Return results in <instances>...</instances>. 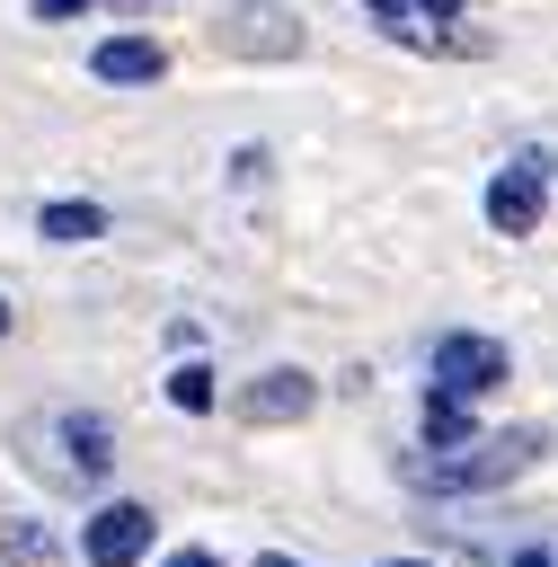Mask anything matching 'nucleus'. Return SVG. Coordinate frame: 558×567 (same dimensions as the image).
<instances>
[{
    "mask_svg": "<svg viewBox=\"0 0 558 567\" xmlns=\"http://www.w3.org/2000/svg\"><path fill=\"white\" fill-rule=\"evenodd\" d=\"M89 71H97L106 89H142V80H159V71H168V53H159L151 35H106V44L89 53Z\"/></svg>",
    "mask_w": 558,
    "mask_h": 567,
    "instance_id": "7",
    "label": "nucleus"
},
{
    "mask_svg": "<svg viewBox=\"0 0 558 567\" xmlns=\"http://www.w3.org/2000/svg\"><path fill=\"white\" fill-rule=\"evenodd\" d=\"M363 9H372V18H390V35H399V18H407L416 0H363Z\"/></svg>",
    "mask_w": 558,
    "mask_h": 567,
    "instance_id": "12",
    "label": "nucleus"
},
{
    "mask_svg": "<svg viewBox=\"0 0 558 567\" xmlns=\"http://www.w3.org/2000/svg\"><path fill=\"white\" fill-rule=\"evenodd\" d=\"M159 390H168V408H186V416H204V408H213V372H204V363H177Z\"/></svg>",
    "mask_w": 558,
    "mask_h": 567,
    "instance_id": "10",
    "label": "nucleus"
},
{
    "mask_svg": "<svg viewBox=\"0 0 558 567\" xmlns=\"http://www.w3.org/2000/svg\"><path fill=\"white\" fill-rule=\"evenodd\" d=\"M0 337H9V301H0Z\"/></svg>",
    "mask_w": 558,
    "mask_h": 567,
    "instance_id": "17",
    "label": "nucleus"
},
{
    "mask_svg": "<svg viewBox=\"0 0 558 567\" xmlns=\"http://www.w3.org/2000/svg\"><path fill=\"white\" fill-rule=\"evenodd\" d=\"M35 230H44L53 248H80V239H106V204H44V213H35Z\"/></svg>",
    "mask_w": 558,
    "mask_h": 567,
    "instance_id": "8",
    "label": "nucleus"
},
{
    "mask_svg": "<svg viewBox=\"0 0 558 567\" xmlns=\"http://www.w3.org/2000/svg\"><path fill=\"white\" fill-rule=\"evenodd\" d=\"M168 567H221V558H213V549H177Z\"/></svg>",
    "mask_w": 558,
    "mask_h": 567,
    "instance_id": "13",
    "label": "nucleus"
},
{
    "mask_svg": "<svg viewBox=\"0 0 558 567\" xmlns=\"http://www.w3.org/2000/svg\"><path fill=\"white\" fill-rule=\"evenodd\" d=\"M540 452H549V434H540V425H505V434H469L461 452H407V461H399V478H407L416 496H487V487L523 478Z\"/></svg>",
    "mask_w": 558,
    "mask_h": 567,
    "instance_id": "2",
    "label": "nucleus"
},
{
    "mask_svg": "<svg viewBox=\"0 0 558 567\" xmlns=\"http://www.w3.org/2000/svg\"><path fill=\"white\" fill-rule=\"evenodd\" d=\"M319 408V381L301 372V363H275V372H257L248 390H239V416L248 425H301Z\"/></svg>",
    "mask_w": 558,
    "mask_h": 567,
    "instance_id": "4",
    "label": "nucleus"
},
{
    "mask_svg": "<svg viewBox=\"0 0 558 567\" xmlns=\"http://www.w3.org/2000/svg\"><path fill=\"white\" fill-rule=\"evenodd\" d=\"M27 9H35V18H80L89 0H27Z\"/></svg>",
    "mask_w": 558,
    "mask_h": 567,
    "instance_id": "11",
    "label": "nucleus"
},
{
    "mask_svg": "<svg viewBox=\"0 0 558 567\" xmlns=\"http://www.w3.org/2000/svg\"><path fill=\"white\" fill-rule=\"evenodd\" d=\"M540 204H549V177H540V159H514V168H496V186H487V221H496L505 239L540 230Z\"/></svg>",
    "mask_w": 558,
    "mask_h": 567,
    "instance_id": "5",
    "label": "nucleus"
},
{
    "mask_svg": "<svg viewBox=\"0 0 558 567\" xmlns=\"http://www.w3.org/2000/svg\"><path fill=\"white\" fill-rule=\"evenodd\" d=\"M514 567H558V549H523V558H514Z\"/></svg>",
    "mask_w": 558,
    "mask_h": 567,
    "instance_id": "14",
    "label": "nucleus"
},
{
    "mask_svg": "<svg viewBox=\"0 0 558 567\" xmlns=\"http://www.w3.org/2000/svg\"><path fill=\"white\" fill-rule=\"evenodd\" d=\"M151 532H159V523H151V505H97V514H89V532H80V549H89L97 567H133V558L151 549Z\"/></svg>",
    "mask_w": 558,
    "mask_h": 567,
    "instance_id": "6",
    "label": "nucleus"
},
{
    "mask_svg": "<svg viewBox=\"0 0 558 567\" xmlns=\"http://www.w3.org/2000/svg\"><path fill=\"white\" fill-rule=\"evenodd\" d=\"M469 443V399H425V452H461Z\"/></svg>",
    "mask_w": 558,
    "mask_h": 567,
    "instance_id": "9",
    "label": "nucleus"
},
{
    "mask_svg": "<svg viewBox=\"0 0 558 567\" xmlns=\"http://www.w3.org/2000/svg\"><path fill=\"white\" fill-rule=\"evenodd\" d=\"M9 452H18L44 487L89 496V487L115 478V416H97V408H44V416H18V425H9Z\"/></svg>",
    "mask_w": 558,
    "mask_h": 567,
    "instance_id": "1",
    "label": "nucleus"
},
{
    "mask_svg": "<svg viewBox=\"0 0 558 567\" xmlns=\"http://www.w3.org/2000/svg\"><path fill=\"white\" fill-rule=\"evenodd\" d=\"M425 9H434V18H461V9H469V0H425Z\"/></svg>",
    "mask_w": 558,
    "mask_h": 567,
    "instance_id": "15",
    "label": "nucleus"
},
{
    "mask_svg": "<svg viewBox=\"0 0 558 567\" xmlns=\"http://www.w3.org/2000/svg\"><path fill=\"white\" fill-rule=\"evenodd\" d=\"M381 567H425V558H381Z\"/></svg>",
    "mask_w": 558,
    "mask_h": 567,
    "instance_id": "16",
    "label": "nucleus"
},
{
    "mask_svg": "<svg viewBox=\"0 0 558 567\" xmlns=\"http://www.w3.org/2000/svg\"><path fill=\"white\" fill-rule=\"evenodd\" d=\"M434 390H443V399L505 390V346H496V337H469V328H452V337L434 346Z\"/></svg>",
    "mask_w": 558,
    "mask_h": 567,
    "instance_id": "3",
    "label": "nucleus"
}]
</instances>
